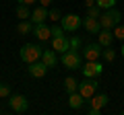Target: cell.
Wrapping results in <instances>:
<instances>
[{
    "instance_id": "cell-1",
    "label": "cell",
    "mask_w": 124,
    "mask_h": 115,
    "mask_svg": "<svg viewBox=\"0 0 124 115\" xmlns=\"http://www.w3.org/2000/svg\"><path fill=\"white\" fill-rule=\"evenodd\" d=\"M41 53H44V49H41L39 45L27 43V45H23V47H21V53H19V56H21V62H25L27 66H29V64L41 60Z\"/></svg>"
},
{
    "instance_id": "cell-2",
    "label": "cell",
    "mask_w": 124,
    "mask_h": 115,
    "mask_svg": "<svg viewBox=\"0 0 124 115\" xmlns=\"http://www.w3.org/2000/svg\"><path fill=\"white\" fill-rule=\"evenodd\" d=\"M60 60L64 64V68H68V70H81V66H83V53L79 49H68V51H64Z\"/></svg>"
},
{
    "instance_id": "cell-3",
    "label": "cell",
    "mask_w": 124,
    "mask_h": 115,
    "mask_svg": "<svg viewBox=\"0 0 124 115\" xmlns=\"http://www.w3.org/2000/svg\"><path fill=\"white\" fill-rule=\"evenodd\" d=\"M120 19H122V13L116 8H108L101 13L99 17V23H101V29H114L116 25H120Z\"/></svg>"
},
{
    "instance_id": "cell-4",
    "label": "cell",
    "mask_w": 124,
    "mask_h": 115,
    "mask_svg": "<svg viewBox=\"0 0 124 115\" xmlns=\"http://www.w3.org/2000/svg\"><path fill=\"white\" fill-rule=\"evenodd\" d=\"M81 25H83V19H81L79 14H64V17L60 19V27H62L66 33L77 31Z\"/></svg>"
},
{
    "instance_id": "cell-5",
    "label": "cell",
    "mask_w": 124,
    "mask_h": 115,
    "mask_svg": "<svg viewBox=\"0 0 124 115\" xmlns=\"http://www.w3.org/2000/svg\"><path fill=\"white\" fill-rule=\"evenodd\" d=\"M101 53H103V45L99 43H87L83 47V58L85 62H95V60H101Z\"/></svg>"
},
{
    "instance_id": "cell-6",
    "label": "cell",
    "mask_w": 124,
    "mask_h": 115,
    "mask_svg": "<svg viewBox=\"0 0 124 115\" xmlns=\"http://www.w3.org/2000/svg\"><path fill=\"white\" fill-rule=\"evenodd\" d=\"M97 89H99V82L95 78H85L83 82H79V93L85 99H91L93 95L97 93Z\"/></svg>"
},
{
    "instance_id": "cell-7",
    "label": "cell",
    "mask_w": 124,
    "mask_h": 115,
    "mask_svg": "<svg viewBox=\"0 0 124 115\" xmlns=\"http://www.w3.org/2000/svg\"><path fill=\"white\" fill-rule=\"evenodd\" d=\"M81 72H83L85 78H97L103 72V66L99 64V60H95V62H85L83 66H81Z\"/></svg>"
},
{
    "instance_id": "cell-8",
    "label": "cell",
    "mask_w": 124,
    "mask_h": 115,
    "mask_svg": "<svg viewBox=\"0 0 124 115\" xmlns=\"http://www.w3.org/2000/svg\"><path fill=\"white\" fill-rule=\"evenodd\" d=\"M89 103H91V107H89V115H99V113H101V109L108 105V95L106 93H103V95L95 93Z\"/></svg>"
},
{
    "instance_id": "cell-9",
    "label": "cell",
    "mask_w": 124,
    "mask_h": 115,
    "mask_svg": "<svg viewBox=\"0 0 124 115\" xmlns=\"http://www.w3.org/2000/svg\"><path fill=\"white\" fill-rule=\"evenodd\" d=\"M6 101H8V107L15 113H25L27 107H29V103H27V99L23 97V95H10Z\"/></svg>"
},
{
    "instance_id": "cell-10",
    "label": "cell",
    "mask_w": 124,
    "mask_h": 115,
    "mask_svg": "<svg viewBox=\"0 0 124 115\" xmlns=\"http://www.w3.org/2000/svg\"><path fill=\"white\" fill-rule=\"evenodd\" d=\"M52 49L56 53H64L70 49V37L68 35H58V37H52Z\"/></svg>"
},
{
    "instance_id": "cell-11",
    "label": "cell",
    "mask_w": 124,
    "mask_h": 115,
    "mask_svg": "<svg viewBox=\"0 0 124 115\" xmlns=\"http://www.w3.org/2000/svg\"><path fill=\"white\" fill-rule=\"evenodd\" d=\"M48 70H50V68L46 66L41 60H37V62H33V64H29V66H27V72H29L33 78H44V76L48 74Z\"/></svg>"
},
{
    "instance_id": "cell-12",
    "label": "cell",
    "mask_w": 124,
    "mask_h": 115,
    "mask_svg": "<svg viewBox=\"0 0 124 115\" xmlns=\"http://www.w3.org/2000/svg\"><path fill=\"white\" fill-rule=\"evenodd\" d=\"M83 27H85V31L91 33V35H97V33L101 31V23H99V19H93V17H85L83 19Z\"/></svg>"
},
{
    "instance_id": "cell-13",
    "label": "cell",
    "mask_w": 124,
    "mask_h": 115,
    "mask_svg": "<svg viewBox=\"0 0 124 115\" xmlns=\"http://www.w3.org/2000/svg\"><path fill=\"white\" fill-rule=\"evenodd\" d=\"M33 35L39 41H48L50 37H52V27H48L46 23H39V25L33 27Z\"/></svg>"
},
{
    "instance_id": "cell-14",
    "label": "cell",
    "mask_w": 124,
    "mask_h": 115,
    "mask_svg": "<svg viewBox=\"0 0 124 115\" xmlns=\"http://www.w3.org/2000/svg\"><path fill=\"white\" fill-rule=\"evenodd\" d=\"M114 31L112 29H101V31L97 33V43L103 45V47H108V45H112V41H114Z\"/></svg>"
},
{
    "instance_id": "cell-15",
    "label": "cell",
    "mask_w": 124,
    "mask_h": 115,
    "mask_svg": "<svg viewBox=\"0 0 124 115\" xmlns=\"http://www.w3.org/2000/svg\"><path fill=\"white\" fill-rule=\"evenodd\" d=\"M83 103H85V97L79 93V90H75V93L68 95V107H70V109H81Z\"/></svg>"
},
{
    "instance_id": "cell-16",
    "label": "cell",
    "mask_w": 124,
    "mask_h": 115,
    "mask_svg": "<svg viewBox=\"0 0 124 115\" xmlns=\"http://www.w3.org/2000/svg\"><path fill=\"white\" fill-rule=\"evenodd\" d=\"M33 27H35V23L31 21V19L19 21V25H17V33H19V35H29V33H33Z\"/></svg>"
},
{
    "instance_id": "cell-17",
    "label": "cell",
    "mask_w": 124,
    "mask_h": 115,
    "mask_svg": "<svg viewBox=\"0 0 124 115\" xmlns=\"http://www.w3.org/2000/svg\"><path fill=\"white\" fill-rule=\"evenodd\" d=\"M46 19H48V8H46V6H37L35 10H33V13H31V21L35 23V25H39V23H44Z\"/></svg>"
},
{
    "instance_id": "cell-18",
    "label": "cell",
    "mask_w": 124,
    "mask_h": 115,
    "mask_svg": "<svg viewBox=\"0 0 124 115\" xmlns=\"http://www.w3.org/2000/svg\"><path fill=\"white\" fill-rule=\"evenodd\" d=\"M41 62H44L48 68H54V66L58 64V56H56V51H54V49L46 51V49H44V53H41Z\"/></svg>"
},
{
    "instance_id": "cell-19",
    "label": "cell",
    "mask_w": 124,
    "mask_h": 115,
    "mask_svg": "<svg viewBox=\"0 0 124 115\" xmlns=\"http://www.w3.org/2000/svg\"><path fill=\"white\" fill-rule=\"evenodd\" d=\"M15 13H17V19H21V21L31 19V10H29V6H27V4H19Z\"/></svg>"
},
{
    "instance_id": "cell-20",
    "label": "cell",
    "mask_w": 124,
    "mask_h": 115,
    "mask_svg": "<svg viewBox=\"0 0 124 115\" xmlns=\"http://www.w3.org/2000/svg\"><path fill=\"white\" fill-rule=\"evenodd\" d=\"M64 89H66V93L70 95V93H75V90H79V82H77L72 76H68V78L64 80Z\"/></svg>"
},
{
    "instance_id": "cell-21",
    "label": "cell",
    "mask_w": 124,
    "mask_h": 115,
    "mask_svg": "<svg viewBox=\"0 0 124 115\" xmlns=\"http://www.w3.org/2000/svg\"><path fill=\"white\" fill-rule=\"evenodd\" d=\"M101 58L106 60V62H114V60H116V49L112 47V45L103 47V53H101Z\"/></svg>"
},
{
    "instance_id": "cell-22",
    "label": "cell",
    "mask_w": 124,
    "mask_h": 115,
    "mask_svg": "<svg viewBox=\"0 0 124 115\" xmlns=\"http://www.w3.org/2000/svg\"><path fill=\"white\" fill-rule=\"evenodd\" d=\"M97 2V6L101 10H108V8H114L116 6V0H95Z\"/></svg>"
},
{
    "instance_id": "cell-23",
    "label": "cell",
    "mask_w": 124,
    "mask_h": 115,
    "mask_svg": "<svg viewBox=\"0 0 124 115\" xmlns=\"http://www.w3.org/2000/svg\"><path fill=\"white\" fill-rule=\"evenodd\" d=\"M10 97V84L0 82V99H8Z\"/></svg>"
},
{
    "instance_id": "cell-24",
    "label": "cell",
    "mask_w": 124,
    "mask_h": 115,
    "mask_svg": "<svg viewBox=\"0 0 124 115\" xmlns=\"http://www.w3.org/2000/svg\"><path fill=\"white\" fill-rule=\"evenodd\" d=\"M87 17L99 19V17H101V8H99L97 4H95V6H89V8H87Z\"/></svg>"
},
{
    "instance_id": "cell-25",
    "label": "cell",
    "mask_w": 124,
    "mask_h": 115,
    "mask_svg": "<svg viewBox=\"0 0 124 115\" xmlns=\"http://www.w3.org/2000/svg\"><path fill=\"white\" fill-rule=\"evenodd\" d=\"M114 37H116V39H120V41H124V25H122V23L114 27Z\"/></svg>"
},
{
    "instance_id": "cell-26",
    "label": "cell",
    "mask_w": 124,
    "mask_h": 115,
    "mask_svg": "<svg viewBox=\"0 0 124 115\" xmlns=\"http://www.w3.org/2000/svg\"><path fill=\"white\" fill-rule=\"evenodd\" d=\"M48 19H52V21L56 23V21H60V19H62V13L58 8H52V10H48Z\"/></svg>"
},
{
    "instance_id": "cell-27",
    "label": "cell",
    "mask_w": 124,
    "mask_h": 115,
    "mask_svg": "<svg viewBox=\"0 0 124 115\" xmlns=\"http://www.w3.org/2000/svg\"><path fill=\"white\" fill-rule=\"evenodd\" d=\"M70 49H81V37H70Z\"/></svg>"
},
{
    "instance_id": "cell-28",
    "label": "cell",
    "mask_w": 124,
    "mask_h": 115,
    "mask_svg": "<svg viewBox=\"0 0 124 115\" xmlns=\"http://www.w3.org/2000/svg\"><path fill=\"white\" fill-rule=\"evenodd\" d=\"M64 33H66V31H64V29H62V27H58V25H54V27H52V37H58V35H64Z\"/></svg>"
},
{
    "instance_id": "cell-29",
    "label": "cell",
    "mask_w": 124,
    "mask_h": 115,
    "mask_svg": "<svg viewBox=\"0 0 124 115\" xmlns=\"http://www.w3.org/2000/svg\"><path fill=\"white\" fill-rule=\"evenodd\" d=\"M19 4H27V6H31V4H35L37 0H17Z\"/></svg>"
},
{
    "instance_id": "cell-30",
    "label": "cell",
    "mask_w": 124,
    "mask_h": 115,
    "mask_svg": "<svg viewBox=\"0 0 124 115\" xmlns=\"http://www.w3.org/2000/svg\"><path fill=\"white\" fill-rule=\"evenodd\" d=\"M95 4H97L95 0H85V8H89V6H95Z\"/></svg>"
},
{
    "instance_id": "cell-31",
    "label": "cell",
    "mask_w": 124,
    "mask_h": 115,
    "mask_svg": "<svg viewBox=\"0 0 124 115\" xmlns=\"http://www.w3.org/2000/svg\"><path fill=\"white\" fill-rule=\"evenodd\" d=\"M37 2H39V4H41V6H46V8H48V6H50V4H52V0H37Z\"/></svg>"
},
{
    "instance_id": "cell-32",
    "label": "cell",
    "mask_w": 124,
    "mask_h": 115,
    "mask_svg": "<svg viewBox=\"0 0 124 115\" xmlns=\"http://www.w3.org/2000/svg\"><path fill=\"white\" fill-rule=\"evenodd\" d=\"M120 51H122V58H124V45H122V49H120Z\"/></svg>"
}]
</instances>
